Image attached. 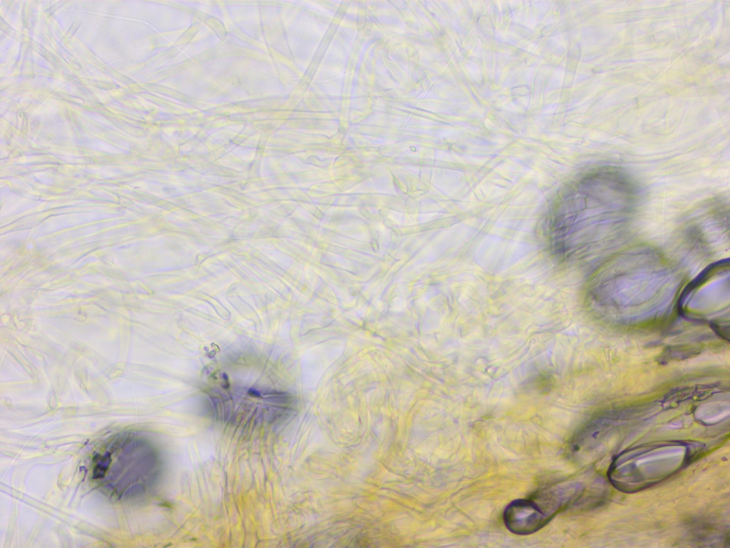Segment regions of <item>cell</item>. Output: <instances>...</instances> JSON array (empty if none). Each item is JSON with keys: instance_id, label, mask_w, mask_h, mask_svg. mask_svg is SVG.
<instances>
[{"instance_id": "6da1fadb", "label": "cell", "mask_w": 730, "mask_h": 548, "mask_svg": "<svg viewBox=\"0 0 730 548\" xmlns=\"http://www.w3.org/2000/svg\"><path fill=\"white\" fill-rule=\"evenodd\" d=\"M552 517L532 497L510 502L505 509L503 521L508 529L516 534L534 533Z\"/></svg>"}]
</instances>
